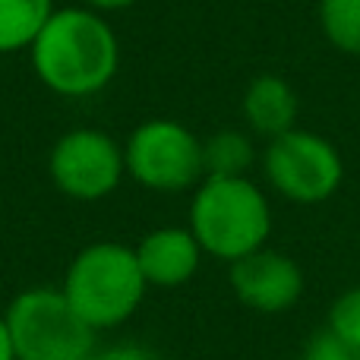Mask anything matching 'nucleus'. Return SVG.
Here are the masks:
<instances>
[{"mask_svg":"<svg viewBox=\"0 0 360 360\" xmlns=\"http://www.w3.org/2000/svg\"><path fill=\"white\" fill-rule=\"evenodd\" d=\"M32 73L60 98H89L111 86L120 67V41L105 13L63 6L48 16L29 44Z\"/></svg>","mask_w":360,"mask_h":360,"instance_id":"nucleus-1","label":"nucleus"},{"mask_svg":"<svg viewBox=\"0 0 360 360\" xmlns=\"http://www.w3.org/2000/svg\"><path fill=\"white\" fill-rule=\"evenodd\" d=\"M60 291L95 332H105L133 319L149 285L136 250L117 240H95L70 259Z\"/></svg>","mask_w":360,"mask_h":360,"instance_id":"nucleus-2","label":"nucleus"},{"mask_svg":"<svg viewBox=\"0 0 360 360\" xmlns=\"http://www.w3.org/2000/svg\"><path fill=\"white\" fill-rule=\"evenodd\" d=\"M202 253L224 262L266 247L272 209L262 190L247 177H202L193 190L190 224Z\"/></svg>","mask_w":360,"mask_h":360,"instance_id":"nucleus-3","label":"nucleus"},{"mask_svg":"<svg viewBox=\"0 0 360 360\" xmlns=\"http://www.w3.org/2000/svg\"><path fill=\"white\" fill-rule=\"evenodd\" d=\"M16 360H92L98 332L73 310L60 288H25L4 310Z\"/></svg>","mask_w":360,"mask_h":360,"instance_id":"nucleus-4","label":"nucleus"},{"mask_svg":"<svg viewBox=\"0 0 360 360\" xmlns=\"http://www.w3.org/2000/svg\"><path fill=\"white\" fill-rule=\"evenodd\" d=\"M127 177L155 193L196 190L205 177L202 139L171 117L143 120L124 143Z\"/></svg>","mask_w":360,"mask_h":360,"instance_id":"nucleus-5","label":"nucleus"},{"mask_svg":"<svg viewBox=\"0 0 360 360\" xmlns=\"http://www.w3.org/2000/svg\"><path fill=\"white\" fill-rule=\"evenodd\" d=\"M48 177L63 196L76 202H98L111 196L127 177L124 146L95 127L67 130L51 146Z\"/></svg>","mask_w":360,"mask_h":360,"instance_id":"nucleus-6","label":"nucleus"},{"mask_svg":"<svg viewBox=\"0 0 360 360\" xmlns=\"http://www.w3.org/2000/svg\"><path fill=\"white\" fill-rule=\"evenodd\" d=\"M262 168L275 190L291 202H323L342 186L345 165L329 139L307 130H288L269 139Z\"/></svg>","mask_w":360,"mask_h":360,"instance_id":"nucleus-7","label":"nucleus"},{"mask_svg":"<svg viewBox=\"0 0 360 360\" xmlns=\"http://www.w3.org/2000/svg\"><path fill=\"white\" fill-rule=\"evenodd\" d=\"M231 288L237 300L256 313H285L304 294V275L291 256L259 247L231 262Z\"/></svg>","mask_w":360,"mask_h":360,"instance_id":"nucleus-8","label":"nucleus"},{"mask_svg":"<svg viewBox=\"0 0 360 360\" xmlns=\"http://www.w3.org/2000/svg\"><path fill=\"white\" fill-rule=\"evenodd\" d=\"M136 262L149 288H180L196 275L202 262V247L190 228L165 224L155 228L136 243Z\"/></svg>","mask_w":360,"mask_h":360,"instance_id":"nucleus-9","label":"nucleus"},{"mask_svg":"<svg viewBox=\"0 0 360 360\" xmlns=\"http://www.w3.org/2000/svg\"><path fill=\"white\" fill-rule=\"evenodd\" d=\"M243 117H247L250 130L259 136H281V133L294 130L297 120V95L281 76L262 73L243 92Z\"/></svg>","mask_w":360,"mask_h":360,"instance_id":"nucleus-10","label":"nucleus"},{"mask_svg":"<svg viewBox=\"0 0 360 360\" xmlns=\"http://www.w3.org/2000/svg\"><path fill=\"white\" fill-rule=\"evenodd\" d=\"M54 13V0H0V54L29 51L48 16Z\"/></svg>","mask_w":360,"mask_h":360,"instance_id":"nucleus-11","label":"nucleus"},{"mask_svg":"<svg viewBox=\"0 0 360 360\" xmlns=\"http://www.w3.org/2000/svg\"><path fill=\"white\" fill-rule=\"evenodd\" d=\"M253 155V143L240 130H221L215 136L202 139L205 177H247Z\"/></svg>","mask_w":360,"mask_h":360,"instance_id":"nucleus-12","label":"nucleus"},{"mask_svg":"<svg viewBox=\"0 0 360 360\" xmlns=\"http://www.w3.org/2000/svg\"><path fill=\"white\" fill-rule=\"evenodd\" d=\"M319 22L338 51L360 57V0H319Z\"/></svg>","mask_w":360,"mask_h":360,"instance_id":"nucleus-13","label":"nucleus"},{"mask_svg":"<svg viewBox=\"0 0 360 360\" xmlns=\"http://www.w3.org/2000/svg\"><path fill=\"white\" fill-rule=\"evenodd\" d=\"M329 332H335L345 345L360 351V288L354 291H345L342 297L332 304L329 310Z\"/></svg>","mask_w":360,"mask_h":360,"instance_id":"nucleus-14","label":"nucleus"},{"mask_svg":"<svg viewBox=\"0 0 360 360\" xmlns=\"http://www.w3.org/2000/svg\"><path fill=\"white\" fill-rule=\"evenodd\" d=\"M300 360H360V351L351 348V345H345L335 332L323 329L307 342L304 357Z\"/></svg>","mask_w":360,"mask_h":360,"instance_id":"nucleus-15","label":"nucleus"},{"mask_svg":"<svg viewBox=\"0 0 360 360\" xmlns=\"http://www.w3.org/2000/svg\"><path fill=\"white\" fill-rule=\"evenodd\" d=\"M92 360H158V354L139 342H120L111 348H98V354Z\"/></svg>","mask_w":360,"mask_h":360,"instance_id":"nucleus-16","label":"nucleus"},{"mask_svg":"<svg viewBox=\"0 0 360 360\" xmlns=\"http://www.w3.org/2000/svg\"><path fill=\"white\" fill-rule=\"evenodd\" d=\"M136 0H82V6H89V10H98V13H114V10H127V6H133Z\"/></svg>","mask_w":360,"mask_h":360,"instance_id":"nucleus-17","label":"nucleus"},{"mask_svg":"<svg viewBox=\"0 0 360 360\" xmlns=\"http://www.w3.org/2000/svg\"><path fill=\"white\" fill-rule=\"evenodd\" d=\"M0 360H16L13 354V342H10V329H6V316L0 313Z\"/></svg>","mask_w":360,"mask_h":360,"instance_id":"nucleus-18","label":"nucleus"}]
</instances>
